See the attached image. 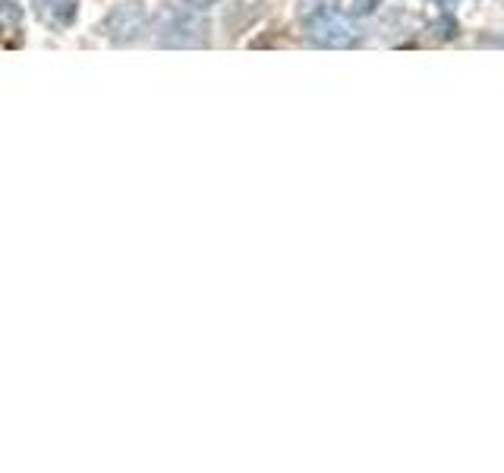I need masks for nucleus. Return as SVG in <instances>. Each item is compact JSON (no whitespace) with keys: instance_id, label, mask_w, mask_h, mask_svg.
I'll use <instances>...</instances> for the list:
<instances>
[{"instance_id":"obj_1","label":"nucleus","mask_w":504,"mask_h":473,"mask_svg":"<svg viewBox=\"0 0 504 473\" xmlns=\"http://www.w3.org/2000/svg\"><path fill=\"white\" fill-rule=\"evenodd\" d=\"M300 23L315 47H351L356 29L338 0H300Z\"/></svg>"},{"instance_id":"obj_2","label":"nucleus","mask_w":504,"mask_h":473,"mask_svg":"<svg viewBox=\"0 0 504 473\" xmlns=\"http://www.w3.org/2000/svg\"><path fill=\"white\" fill-rule=\"evenodd\" d=\"M154 29L164 47H202L208 45L212 23L199 6H164L154 19Z\"/></svg>"},{"instance_id":"obj_3","label":"nucleus","mask_w":504,"mask_h":473,"mask_svg":"<svg viewBox=\"0 0 504 473\" xmlns=\"http://www.w3.org/2000/svg\"><path fill=\"white\" fill-rule=\"evenodd\" d=\"M149 23H152L149 6L143 0H124V4H117L107 13L104 35L117 45H130V42H139L149 32Z\"/></svg>"},{"instance_id":"obj_4","label":"nucleus","mask_w":504,"mask_h":473,"mask_svg":"<svg viewBox=\"0 0 504 473\" xmlns=\"http://www.w3.org/2000/svg\"><path fill=\"white\" fill-rule=\"evenodd\" d=\"M38 13L54 25H70L76 19V0H38Z\"/></svg>"},{"instance_id":"obj_5","label":"nucleus","mask_w":504,"mask_h":473,"mask_svg":"<svg viewBox=\"0 0 504 473\" xmlns=\"http://www.w3.org/2000/svg\"><path fill=\"white\" fill-rule=\"evenodd\" d=\"M381 0H351V13L353 16H369V13L379 10Z\"/></svg>"},{"instance_id":"obj_6","label":"nucleus","mask_w":504,"mask_h":473,"mask_svg":"<svg viewBox=\"0 0 504 473\" xmlns=\"http://www.w3.org/2000/svg\"><path fill=\"white\" fill-rule=\"evenodd\" d=\"M186 4H193V6H199V10H205V6H212V4H218V0H186Z\"/></svg>"}]
</instances>
